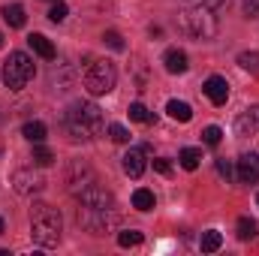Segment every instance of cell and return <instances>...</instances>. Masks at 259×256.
<instances>
[{
  "label": "cell",
  "instance_id": "cell-1",
  "mask_svg": "<svg viewBox=\"0 0 259 256\" xmlns=\"http://www.w3.org/2000/svg\"><path fill=\"white\" fill-rule=\"evenodd\" d=\"M64 127L72 139H81V142L97 139L103 133V112H100V106L78 100V103L69 106V112H66V118H64Z\"/></svg>",
  "mask_w": 259,
  "mask_h": 256
},
{
  "label": "cell",
  "instance_id": "cell-2",
  "mask_svg": "<svg viewBox=\"0 0 259 256\" xmlns=\"http://www.w3.org/2000/svg\"><path fill=\"white\" fill-rule=\"evenodd\" d=\"M64 232V220L52 205H33L30 208V238L39 247H58Z\"/></svg>",
  "mask_w": 259,
  "mask_h": 256
},
{
  "label": "cell",
  "instance_id": "cell-3",
  "mask_svg": "<svg viewBox=\"0 0 259 256\" xmlns=\"http://www.w3.org/2000/svg\"><path fill=\"white\" fill-rule=\"evenodd\" d=\"M181 27L196 36V39H214L217 36V18H214V9H208L205 3L202 6H187L181 12Z\"/></svg>",
  "mask_w": 259,
  "mask_h": 256
},
{
  "label": "cell",
  "instance_id": "cell-4",
  "mask_svg": "<svg viewBox=\"0 0 259 256\" xmlns=\"http://www.w3.org/2000/svg\"><path fill=\"white\" fill-rule=\"evenodd\" d=\"M33 75H36V66H33V61H30V55L12 52V55L6 58V64H3V84H6L9 91L27 88V84L33 81Z\"/></svg>",
  "mask_w": 259,
  "mask_h": 256
},
{
  "label": "cell",
  "instance_id": "cell-5",
  "mask_svg": "<svg viewBox=\"0 0 259 256\" xmlns=\"http://www.w3.org/2000/svg\"><path fill=\"white\" fill-rule=\"evenodd\" d=\"M118 84V69L112 61H94L84 72V88L91 97H103V94H112Z\"/></svg>",
  "mask_w": 259,
  "mask_h": 256
},
{
  "label": "cell",
  "instance_id": "cell-6",
  "mask_svg": "<svg viewBox=\"0 0 259 256\" xmlns=\"http://www.w3.org/2000/svg\"><path fill=\"white\" fill-rule=\"evenodd\" d=\"M78 205L81 208H97V211H115V196L106 187H100V184L91 181L84 190L78 193Z\"/></svg>",
  "mask_w": 259,
  "mask_h": 256
},
{
  "label": "cell",
  "instance_id": "cell-7",
  "mask_svg": "<svg viewBox=\"0 0 259 256\" xmlns=\"http://www.w3.org/2000/svg\"><path fill=\"white\" fill-rule=\"evenodd\" d=\"M12 187L21 193V196H30V193H39L46 187V178L33 169H15L12 172Z\"/></svg>",
  "mask_w": 259,
  "mask_h": 256
},
{
  "label": "cell",
  "instance_id": "cell-8",
  "mask_svg": "<svg viewBox=\"0 0 259 256\" xmlns=\"http://www.w3.org/2000/svg\"><path fill=\"white\" fill-rule=\"evenodd\" d=\"M235 178H238L241 184H256L259 181V154L256 151L238 157V163H235Z\"/></svg>",
  "mask_w": 259,
  "mask_h": 256
},
{
  "label": "cell",
  "instance_id": "cell-9",
  "mask_svg": "<svg viewBox=\"0 0 259 256\" xmlns=\"http://www.w3.org/2000/svg\"><path fill=\"white\" fill-rule=\"evenodd\" d=\"M202 91H205V97H208L214 106H223V103L229 100V81H226L223 75H211V78L202 84Z\"/></svg>",
  "mask_w": 259,
  "mask_h": 256
},
{
  "label": "cell",
  "instance_id": "cell-10",
  "mask_svg": "<svg viewBox=\"0 0 259 256\" xmlns=\"http://www.w3.org/2000/svg\"><path fill=\"white\" fill-rule=\"evenodd\" d=\"M259 133V106H250L235 118V136H256Z\"/></svg>",
  "mask_w": 259,
  "mask_h": 256
},
{
  "label": "cell",
  "instance_id": "cell-11",
  "mask_svg": "<svg viewBox=\"0 0 259 256\" xmlns=\"http://www.w3.org/2000/svg\"><path fill=\"white\" fill-rule=\"evenodd\" d=\"M121 166H124V172H127L130 178H142V172H145V151L142 148H130L127 154L121 157Z\"/></svg>",
  "mask_w": 259,
  "mask_h": 256
},
{
  "label": "cell",
  "instance_id": "cell-12",
  "mask_svg": "<svg viewBox=\"0 0 259 256\" xmlns=\"http://www.w3.org/2000/svg\"><path fill=\"white\" fill-rule=\"evenodd\" d=\"M163 66H166L169 75H181V72H187V55L181 49H169L163 55Z\"/></svg>",
  "mask_w": 259,
  "mask_h": 256
},
{
  "label": "cell",
  "instance_id": "cell-13",
  "mask_svg": "<svg viewBox=\"0 0 259 256\" xmlns=\"http://www.w3.org/2000/svg\"><path fill=\"white\" fill-rule=\"evenodd\" d=\"M27 46H30L42 61H55V55H58V52H55V46H52V39H49V36H42V33H30V36H27Z\"/></svg>",
  "mask_w": 259,
  "mask_h": 256
},
{
  "label": "cell",
  "instance_id": "cell-14",
  "mask_svg": "<svg viewBox=\"0 0 259 256\" xmlns=\"http://www.w3.org/2000/svg\"><path fill=\"white\" fill-rule=\"evenodd\" d=\"M0 15H3V21H6L9 27H24V21H27L21 3H6V6L0 9Z\"/></svg>",
  "mask_w": 259,
  "mask_h": 256
},
{
  "label": "cell",
  "instance_id": "cell-15",
  "mask_svg": "<svg viewBox=\"0 0 259 256\" xmlns=\"http://www.w3.org/2000/svg\"><path fill=\"white\" fill-rule=\"evenodd\" d=\"M166 112H169L172 121H181V124H187V121L193 118V109H190L184 100H169V103H166Z\"/></svg>",
  "mask_w": 259,
  "mask_h": 256
},
{
  "label": "cell",
  "instance_id": "cell-16",
  "mask_svg": "<svg viewBox=\"0 0 259 256\" xmlns=\"http://www.w3.org/2000/svg\"><path fill=\"white\" fill-rule=\"evenodd\" d=\"M46 133H49V130H46L42 121H27V124L21 127V136H24L27 142H33V145H36V142H46Z\"/></svg>",
  "mask_w": 259,
  "mask_h": 256
},
{
  "label": "cell",
  "instance_id": "cell-17",
  "mask_svg": "<svg viewBox=\"0 0 259 256\" xmlns=\"http://www.w3.org/2000/svg\"><path fill=\"white\" fill-rule=\"evenodd\" d=\"M220 244H223V235H220L217 229H208V232H202V238H199L202 253H214V250H220Z\"/></svg>",
  "mask_w": 259,
  "mask_h": 256
},
{
  "label": "cell",
  "instance_id": "cell-18",
  "mask_svg": "<svg viewBox=\"0 0 259 256\" xmlns=\"http://www.w3.org/2000/svg\"><path fill=\"white\" fill-rule=\"evenodd\" d=\"M178 163H181V169L193 172V169H199V163H202V151H199V148H184V151L178 154Z\"/></svg>",
  "mask_w": 259,
  "mask_h": 256
},
{
  "label": "cell",
  "instance_id": "cell-19",
  "mask_svg": "<svg viewBox=\"0 0 259 256\" xmlns=\"http://www.w3.org/2000/svg\"><path fill=\"white\" fill-rule=\"evenodd\" d=\"M130 121H136V124H154L157 118H154V112H148V106H142V103H133L127 109Z\"/></svg>",
  "mask_w": 259,
  "mask_h": 256
},
{
  "label": "cell",
  "instance_id": "cell-20",
  "mask_svg": "<svg viewBox=\"0 0 259 256\" xmlns=\"http://www.w3.org/2000/svg\"><path fill=\"white\" fill-rule=\"evenodd\" d=\"M157 205V199H154V193L145 190V187H139V190L133 193V208H139V211H151Z\"/></svg>",
  "mask_w": 259,
  "mask_h": 256
},
{
  "label": "cell",
  "instance_id": "cell-21",
  "mask_svg": "<svg viewBox=\"0 0 259 256\" xmlns=\"http://www.w3.org/2000/svg\"><path fill=\"white\" fill-rule=\"evenodd\" d=\"M238 238H241V241H253V238H256V220L238 217Z\"/></svg>",
  "mask_w": 259,
  "mask_h": 256
},
{
  "label": "cell",
  "instance_id": "cell-22",
  "mask_svg": "<svg viewBox=\"0 0 259 256\" xmlns=\"http://www.w3.org/2000/svg\"><path fill=\"white\" fill-rule=\"evenodd\" d=\"M238 66L247 69V72H253V75H259V52H241L238 55Z\"/></svg>",
  "mask_w": 259,
  "mask_h": 256
},
{
  "label": "cell",
  "instance_id": "cell-23",
  "mask_svg": "<svg viewBox=\"0 0 259 256\" xmlns=\"http://www.w3.org/2000/svg\"><path fill=\"white\" fill-rule=\"evenodd\" d=\"M33 163H36V166H52V163H55V154H52L49 148H42V142H36V145H33Z\"/></svg>",
  "mask_w": 259,
  "mask_h": 256
},
{
  "label": "cell",
  "instance_id": "cell-24",
  "mask_svg": "<svg viewBox=\"0 0 259 256\" xmlns=\"http://www.w3.org/2000/svg\"><path fill=\"white\" fill-rule=\"evenodd\" d=\"M118 244H121V247H136V244H142V232H139V229H124V232H118Z\"/></svg>",
  "mask_w": 259,
  "mask_h": 256
},
{
  "label": "cell",
  "instance_id": "cell-25",
  "mask_svg": "<svg viewBox=\"0 0 259 256\" xmlns=\"http://www.w3.org/2000/svg\"><path fill=\"white\" fill-rule=\"evenodd\" d=\"M109 136H112V142H118V145H127L130 142V130L124 124H109Z\"/></svg>",
  "mask_w": 259,
  "mask_h": 256
},
{
  "label": "cell",
  "instance_id": "cell-26",
  "mask_svg": "<svg viewBox=\"0 0 259 256\" xmlns=\"http://www.w3.org/2000/svg\"><path fill=\"white\" fill-rule=\"evenodd\" d=\"M66 15H69V9H66L64 0H58V3H52V9H49V21H55V24H61Z\"/></svg>",
  "mask_w": 259,
  "mask_h": 256
},
{
  "label": "cell",
  "instance_id": "cell-27",
  "mask_svg": "<svg viewBox=\"0 0 259 256\" xmlns=\"http://www.w3.org/2000/svg\"><path fill=\"white\" fill-rule=\"evenodd\" d=\"M220 139H223V130L220 127H205L202 130V142H205V145L214 148V145H220Z\"/></svg>",
  "mask_w": 259,
  "mask_h": 256
},
{
  "label": "cell",
  "instance_id": "cell-28",
  "mask_svg": "<svg viewBox=\"0 0 259 256\" xmlns=\"http://www.w3.org/2000/svg\"><path fill=\"white\" fill-rule=\"evenodd\" d=\"M103 39H106V46H109V49L124 52V39H121V33H118V30H106V33H103Z\"/></svg>",
  "mask_w": 259,
  "mask_h": 256
},
{
  "label": "cell",
  "instance_id": "cell-29",
  "mask_svg": "<svg viewBox=\"0 0 259 256\" xmlns=\"http://www.w3.org/2000/svg\"><path fill=\"white\" fill-rule=\"evenodd\" d=\"M241 9L247 18H256L259 15V0H241Z\"/></svg>",
  "mask_w": 259,
  "mask_h": 256
},
{
  "label": "cell",
  "instance_id": "cell-30",
  "mask_svg": "<svg viewBox=\"0 0 259 256\" xmlns=\"http://www.w3.org/2000/svg\"><path fill=\"white\" fill-rule=\"evenodd\" d=\"M154 172H160V175H172V163L163 160V157H157V160H154Z\"/></svg>",
  "mask_w": 259,
  "mask_h": 256
},
{
  "label": "cell",
  "instance_id": "cell-31",
  "mask_svg": "<svg viewBox=\"0 0 259 256\" xmlns=\"http://www.w3.org/2000/svg\"><path fill=\"white\" fill-rule=\"evenodd\" d=\"M217 172H220V175H223V178H226V181H229V178H232V166H229V163H226V160H217Z\"/></svg>",
  "mask_w": 259,
  "mask_h": 256
},
{
  "label": "cell",
  "instance_id": "cell-32",
  "mask_svg": "<svg viewBox=\"0 0 259 256\" xmlns=\"http://www.w3.org/2000/svg\"><path fill=\"white\" fill-rule=\"evenodd\" d=\"M202 3H205L208 9H214V12H217V9H223V6H226L229 0H202Z\"/></svg>",
  "mask_w": 259,
  "mask_h": 256
},
{
  "label": "cell",
  "instance_id": "cell-33",
  "mask_svg": "<svg viewBox=\"0 0 259 256\" xmlns=\"http://www.w3.org/2000/svg\"><path fill=\"white\" fill-rule=\"evenodd\" d=\"M0 235H3V217H0Z\"/></svg>",
  "mask_w": 259,
  "mask_h": 256
},
{
  "label": "cell",
  "instance_id": "cell-34",
  "mask_svg": "<svg viewBox=\"0 0 259 256\" xmlns=\"http://www.w3.org/2000/svg\"><path fill=\"white\" fill-rule=\"evenodd\" d=\"M0 46H3V33H0Z\"/></svg>",
  "mask_w": 259,
  "mask_h": 256
},
{
  "label": "cell",
  "instance_id": "cell-35",
  "mask_svg": "<svg viewBox=\"0 0 259 256\" xmlns=\"http://www.w3.org/2000/svg\"><path fill=\"white\" fill-rule=\"evenodd\" d=\"M256 205H259V196H256Z\"/></svg>",
  "mask_w": 259,
  "mask_h": 256
},
{
  "label": "cell",
  "instance_id": "cell-36",
  "mask_svg": "<svg viewBox=\"0 0 259 256\" xmlns=\"http://www.w3.org/2000/svg\"><path fill=\"white\" fill-rule=\"evenodd\" d=\"M52 3H58V0H52Z\"/></svg>",
  "mask_w": 259,
  "mask_h": 256
},
{
  "label": "cell",
  "instance_id": "cell-37",
  "mask_svg": "<svg viewBox=\"0 0 259 256\" xmlns=\"http://www.w3.org/2000/svg\"><path fill=\"white\" fill-rule=\"evenodd\" d=\"M187 3H193V0H187Z\"/></svg>",
  "mask_w": 259,
  "mask_h": 256
},
{
  "label": "cell",
  "instance_id": "cell-38",
  "mask_svg": "<svg viewBox=\"0 0 259 256\" xmlns=\"http://www.w3.org/2000/svg\"><path fill=\"white\" fill-rule=\"evenodd\" d=\"M256 18H259V15H256Z\"/></svg>",
  "mask_w": 259,
  "mask_h": 256
}]
</instances>
